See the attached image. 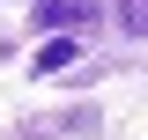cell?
<instances>
[{
  "instance_id": "obj_1",
  "label": "cell",
  "mask_w": 148,
  "mask_h": 140,
  "mask_svg": "<svg viewBox=\"0 0 148 140\" xmlns=\"http://www.w3.org/2000/svg\"><path fill=\"white\" fill-rule=\"evenodd\" d=\"M37 22H45L52 37H74V30L96 22V0H37Z\"/></svg>"
},
{
  "instance_id": "obj_2",
  "label": "cell",
  "mask_w": 148,
  "mask_h": 140,
  "mask_svg": "<svg viewBox=\"0 0 148 140\" xmlns=\"http://www.w3.org/2000/svg\"><path fill=\"white\" fill-rule=\"evenodd\" d=\"M59 67H74V37H45L30 59V74H59Z\"/></svg>"
},
{
  "instance_id": "obj_3",
  "label": "cell",
  "mask_w": 148,
  "mask_h": 140,
  "mask_svg": "<svg viewBox=\"0 0 148 140\" xmlns=\"http://www.w3.org/2000/svg\"><path fill=\"white\" fill-rule=\"evenodd\" d=\"M119 30H141L148 37V0H119Z\"/></svg>"
}]
</instances>
